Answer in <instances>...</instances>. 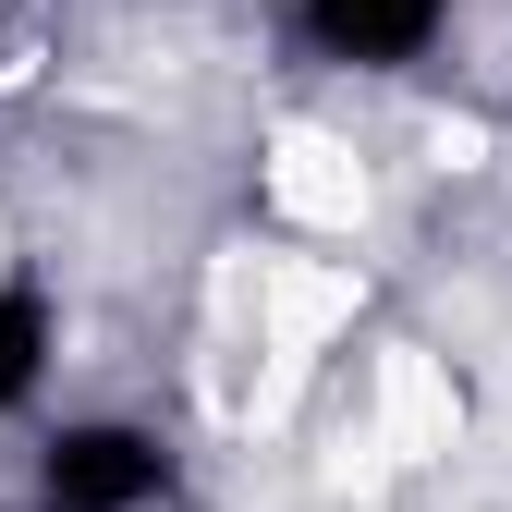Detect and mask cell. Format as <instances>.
<instances>
[{
    "label": "cell",
    "instance_id": "1",
    "mask_svg": "<svg viewBox=\"0 0 512 512\" xmlns=\"http://www.w3.org/2000/svg\"><path fill=\"white\" fill-rule=\"evenodd\" d=\"M49 512H135V500H159V439H135V427H74L49 452V488H37Z\"/></svg>",
    "mask_w": 512,
    "mask_h": 512
},
{
    "label": "cell",
    "instance_id": "2",
    "mask_svg": "<svg viewBox=\"0 0 512 512\" xmlns=\"http://www.w3.org/2000/svg\"><path fill=\"white\" fill-rule=\"evenodd\" d=\"M305 25L342 61H403V49L439 37V0H305Z\"/></svg>",
    "mask_w": 512,
    "mask_h": 512
},
{
    "label": "cell",
    "instance_id": "3",
    "mask_svg": "<svg viewBox=\"0 0 512 512\" xmlns=\"http://www.w3.org/2000/svg\"><path fill=\"white\" fill-rule=\"evenodd\" d=\"M37 354H49L37 293H0V403H25V391H37Z\"/></svg>",
    "mask_w": 512,
    "mask_h": 512
}]
</instances>
